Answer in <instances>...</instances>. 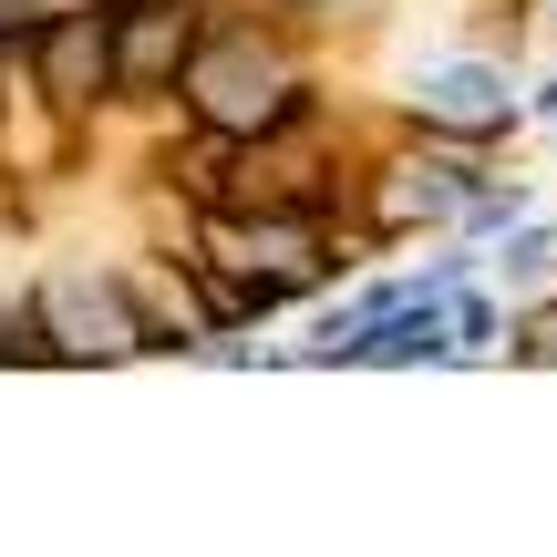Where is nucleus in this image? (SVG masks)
Segmentation results:
<instances>
[{"instance_id": "nucleus-6", "label": "nucleus", "mask_w": 557, "mask_h": 557, "mask_svg": "<svg viewBox=\"0 0 557 557\" xmlns=\"http://www.w3.org/2000/svg\"><path fill=\"white\" fill-rule=\"evenodd\" d=\"M557 269V227H517V248H506V278H547Z\"/></svg>"}, {"instance_id": "nucleus-7", "label": "nucleus", "mask_w": 557, "mask_h": 557, "mask_svg": "<svg viewBox=\"0 0 557 557\" xmlns=\"http://www.w3.org/2000/svg\"><path fill=\"white\" fill-rule=\"evenodd\" d=\"M527 351H537V361H557V310L537 320V341H527Z\"/></svg>"}, {"instance_id": "nucleus-2", "label": "nucleus", "mask_w": 557, "mask_h": 557, "mask_svg": "<svg viewBox=\"0 0 557 557\" xmlns=\"http://www.w3.org/2000/svg\"><path fill=\"white\" fill-rule=\"evenodd\" d=\"M52 351H145V320L114 299V278H62L52 289Z\"/></svg>"}, {"instance_id": "nucleus-1", "label": "nucleus", "mask_w": 557, "mask_h": 557, "mask_svg": "<svg viewBox=\"0 0 557 557\" xmlns=\"http://www.w3.org/2000/svg\"><path fill=\"white\" fill-rule=\"evenodd\" d=\"M197 103H207V124L248 135V124L289 114V73H278L259 41H218V52H207V73H197Z\"/></svg>"}, {"instance_id": "nucleus-3", "label": "nucleus", "mask_w": 557, "mask_h": 557, "mask_svg": "<svg viewBox=\"0 0 557 557\" xmlns=\"http://www.w3.org/2000/svg\"><path fill=\"white\" fill-rule=\"evenodd\" d=\"M176 52H186V11H176V0H145V11L124 21V41H114V62H103V73H114L124 94H145Z\"/></svg>"}, {"instance_id": "nucleus-5", "label": "nucleus", "mask_w": 557, "mask_h": 557, "mask_svg": "<svg viewBox=\"0 0 557 557\" xmlns=\"http://www.w3.org/2000/svg\"><path fill=\"white\" fill-rule=\"evenodd\" d=\"M41 62H52V83H41V94H94L103 83V62H114V32H103L94 11H73V21H52V41H41Z\"/></svg>"}, {"instance_id": "nucleus-4", "label": "nucleus", "mask_w": 557, "mask_h": 557, "mask_svg": "<svg viewBox=\"0 0 557 557\" xmlns=\"http://www.w3.org/2000/svg\"><path fill=\"white\" fill-rule=\"evenodd\" d=\"M413 94H423V114H434V124H455V135H485V124H506V83L485 73V62H455V73H423Z\"/></svg>"}]
</instances>
